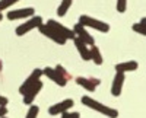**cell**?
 <instances>
[{
	"label": "cell",
	"instance_id": "28",
	"mask_svg": "<svg viewBox=\"0 0 146 118\" xmlns=\"http://www.w3.org/2000/svg\"><path fill=\"white\" fill-rule=\"evenodd\" d=\"M2 118H6V117H2Z\"/></svg>",
	"mask_w": 146,
	"mask_h": 118
},
{
	"label": "cell",
	"instance_id": "11",
	"mask_svg": "<svg viewBox=\"0 0 146 118\" xmlns=\"http://www.w3.org/2000/svg\"><path fill=\"white\" fill-rule=\"evenodd\" d=\"M124 73L121 72H115L114 80H113V86H111V95L113 96H120L121 95V90H123V85H124Z\"/></svg>",
	"mask_w": 146,
	"mask_h": 118
},
{
	"label": "cell",
	"instance_id": "24",
	"mask_svg": "<svg viewBox=\"0 0 146 118\" xmlns=\"http://www.w3.org/2000/svg\"><path fill=\"white\" fill-rule=\"evenodd\" d=\"M70 118H80L79 112H70Z\"/></svg>",
	"mask_w": 146,
	"mask_h": 118
},
{
	"label": "cell",
	"instance_id": "20",
	"mask_svg": "<svg viewBox=\"0 0 146 118\" xmlns=\"http://www.w3.org/2000/svg\"><path fill=\"white\" fill-rule=\"evenodd\" d=\"M18 2H19V0H0V12L7 9V7H10L12 5H15Z\"/></svg>",
	"mask_w": 146,
	"mask_h": 118
},
{
	"label": "cell",
	"instance_id": "27",
	"mask_svg": "<svg viewBox=\"0 0 146 118\" xmlns=\"http://www.w3.org/2000/svg\"><path fill=\"white\" fill-rule=\"evenodd\" d=\"M3 19V16H2V13H0V20H2Z\"/></svg>",
	"mask_w": 146,
	"mask_h": 118
},
{
	"label": "cell",
	"instance_id": "6",
	"mask_svg": "<svg viewBox=\"0 0 146 118\" xmlns=\"http://www.w3.org/2000/svg\"><path fill=\"white\" fill-rule=\"evenodd\" d=\"M47 25L48 26H51L58 35H62V37H64L66 40H73L76 37L75 35V32H73V29H69V28H66L64 25H62V23H58L57 20H54V19H50L47 22Z\"/></svg>",
	"mask_w": 146,
	"mask_h": 118
},
{
	"label": "cell",
	"instance_id": "13",
	"mask_svg": "<svg viewBox=\"0 0 146 118\" xmlns=\"http://www.w3.org/2000/svg\"><path fill=\"white\" fill-rule=\"evenodd\" d=\"M76 83L79 85V86H82V88H85L86 90H89V92H94L95 90V88L100 85V80L98 79H86V77H76Z\"/></svg>",
	"mask_w": 146,
	"mask_h": 118
},
{
	"label": "cell",
	"instance_id": "4",
	"mask_svg": "<svg viewBox=\"0 0 146 118\" xmlns=\"http://www.w3.org/2000/svg\"><path fill=\"white\" fill-rule=\"evenodd\" d=\"M42 23V18L41 16H31V19H28L25 23H22V25H19L16 28V35H19V37H22V35H25L27 32L38 28L40 25Z\"/></svg>",
	"mask_w": 146,
	"mask_h": 118
},
{
	"label": "cell",
	"instance_id": "5",
	"mask_svg": "<svg viewBox=\"0 0 146 118\" xmlns=\"http://www.w3.org/2000/svg\"><path fill=\"white\" fill-rule=\"evenodd\" d=\"M38 29H40V32L42 34V35H45L47 38H50V40H53L56 44H58V45H64L66 44V38L64 37H62V35H58L51 26H48L47 23H41V25L38 26Z\"/></svg>",
	"mask_w": 146,
	"mask_h": 118
},
{
	"label": "cell",
	"instance_id": "18",
	"mask_svg": "<svg viewBox=\"0 0 146 118\" xmlns=\"http://www.w3.org/2000/svg\"><path fill=\"white\" fill-rule=\"evenodd\" d=\"M131 29L135 31V32H137V34H140V35H145V37H146V25H145V23H142V22H139V23H135V25L131 26Z\"/></svg>",
	"mask_w": 146,
	"mask_h": 118
},
{
	"label": "cell",
	"instance_id": "25",
	"mask_svg": "<svg viewBox=\"0 0 146 118\" xmlns=\"http://www.w3.org/2000/svg\"><path fill=\"white\" fill-rule=\"evenodd\" d=\"M60 115H62V118H70V112H63V114H60Z\"/></svg>",
	"mask_w": 146,
	"mask_h": 118
},
{
	"label": "cell",
	"instance_id": "10",
	"mask_svg": "<svg viewBox=\"0 0 146 118\" xmlns=\"http://www.w3.org/2000/svg\"><path fill=\"white\" fill-rule=\"evenodd\" d=\"M73 105H75L73 99H64V101L58 102V103H56V105H51V107L48 108V114H50V115H60V114L69 111Z\"/></svg>",
	"mask_w": 146,
	"mask_h": 118
},
{
	"label": "cell",
	"instance_id": "8",
	"mask_svg": "<svg viewBox=\"0 0 146 118\" xmlns=\"http://www.w3.org/2000/svg\"><path fill=\"white\" fill-rule=\"evenodd\" d=\"M73 32H75L76 37H78L80 41H83L86 45H94V44H95L94 37H92V35H91L86 29H85V26L82 25V23H79V22H78L76 25L73 26Z\"/></svg>",
	"mask_w": 146,
	"mask_h": 118
},
{
	"label": "cell",
	"instance_id": "9",
	"mask_svg": "<svg viewBox=\"0 0 146 118\" xmlns=\"http://www.w3.org/2000/svg\"><path fill=\"white\" fill-rule=\"evenodd\" d=\"M35 13L34 7H23V9H16V10H10L7 12V19L9 20H16V19H25L31 18Z\"/></svg>",
	"mask_w": 146,
	"mask_h": 118
},
{
	"label": "cell",
	"instance_id": "14",
	"mask_svg": "<svg viewBox=\"0 0 146 118\" xmlns=\"http://www.w3.org/2000/svg\"><path fill=\"white\" fill-rule=\"evenodd\" d=\"M73 41H75V45H76V48H78L80 57H82V60H83V61H89V60H91V55H89V48H88V45L85 44L83 41H80L78 37L73 38Z\"/></svg>",
	"mask_w": 146,
	"mask_h": 118
},
{
	"label": "cell",
	"instance_id": "7",
	"mask_svg": "<svg viewBox=\"0 0 146 118\" xmlns=\"http://www.w3.org/2000/svg\"><path fill=\"white\" fill-rule=\"evenodd\" d=\"M41 76H42V70H41V69H35L34 72L28 76V79L22 83V86L19 88V93H21V95H25L27 90H28L29 88H32V86L36 83V82L40 80Z\"/></svg>",
	"mask_w": 146,
	"mask_h": 118
},
{
	"label": "cell",
	"instance_id": "17",
	"mask_svg": "<svg viewBox=\"0 0 146 118\" xmlns=\"http://www.w3.org/2000/svg\"><path fill=\"white\" fill-rule=\"evenodd\" d=\"M72 3H73V0H62V3H60V6L57 9V15L58 16H64L67 13V10L70 9Z\"/></svg>",
	"mask_w": 146,
	"mask_h": 118
},
{
	"label": "cell",
	"instance_id": "15",
	"mask_svg": "<svg viewBox=\"0 0 146 118\" xmlns=\"http://www.w3.org/2000/svg\"><path fill=\"white\" fill-rule=\"evenodd\" d=\"M139 67V63L135 60H130V61H124V63H118L115 64V72H121V73H127V72H135Z\"/></svg>",
	"mask_w": 146,
	"mask_h": 118
},
{
	"label": "cell",
	"instance_id": "21",
	"mask_svg": "<svg viewBox=\"0 0 146 118\" xmlns=\"http://www.w3.org/2000/svg\"><path fill=\"white\" fill-rule=\"evenodd\" d=\"M127 9V0H117V12L118 13H124Z\"/></svg>",
	"mask_w": 146,
	"mask_h": 118
},
{
	"label": "cell",
	"instance_id": "3",
	"mask_svg": "<svg viewBox=\"0 0 146 118\" xmlns=\"http://www.w3.org/2000/svg\"><path fill=\"white\" fill-rule=\"evenodd\" d=\"M79 23H82L83 26H89L92 29H96L100 32H108L110 31V25L102 20H98L95 18H91V16H86V15H82L79 18Z\"/></svg>",
	"mask_w": 146,
	"mask_h": 118
},
{
	"label": "cell",
	"instance_id": "2",
	"mask_svg": "<svg viewBox=\"0 0 146 118\" xmlns=\"http://www.w3.org/2000/svg\"><path fill=\"white\" fill-rule=\"evenodd\" d=\"M42 74H45L48 79H51L56 85L64 88L67 85V73L66 70L62 67V66H57L56 69H51V67H45L42 70Z\"/></svg>",
	"mask_w": 146,
	"mask_h": 118
},
{
	"label": "cell",
	"instance_id": "19",
	"mask_svg": "<svg viewBox=\"0 0 146 118\" xmlns=\"http://www.w3.org/2000/svg\"><path fill=\"white\" fill-rule=\"evenodd\" d=\"M38 112H40V108L36 107V105H31V108H29V111H28L25 118H36L38 117Z\"/></svg>",
	"mask_w": 146,
	"mask_h": 118
},
{
	"label": "cell",
	"instance_id": "26",
	"mask_svg": "<svg viewBox=\"0 0 146 118\" xmlns=\"http://www.w3.org/2000/svg\"><path fill=\"white\" fill-rule=\"evenodd\" d=\"M142 23H145V25H146V18H142V20H140Z\"/></svg>",
	"mask_w": 146,
	"mask_h": 118
},
{
	"label": "cell",
	"instance_id": "16",
	"mask_svg": "<svg viewBox=\"0 0 146 118\" xmlns=\"http://www.w3.org/2000/svg\"><path fill=\"white\" fill-rule=\"evenodd\" d=\"M89 55H91V60L96 64V66H101L102 64V55H101V51H100V48L96 47L95 44L94 45H91V48H89Z\"/></svg>",
	"mask_w": 146,
	"mask_h": 118
},
{
	"label": "cell",
	"instance_id": "1",
	"mask_svg": "<svg viewBox=\"0 0 146 118\" xmlns=\"http://www.w3.org/2000/svg\"><path fill=\"white\" fill-rule=\"evenodd\" d=\"M82 103L86 105V107L91 108V109H95V111H98V112L110 117V118H117L118 117V111L117 109L110 108V107H107V105H104V103H101L98 101H95L91 96H82Z\"/></svg>",
	"mask_w": 146,
	"mask_h": 118
},
{
	"label": "cell",
	"instance_id": "23",
	"mask_svg": "<svg viewBox=\"0 0 146 118\" xmlns=\"http://www.w3.org/2000/svg\"><path fill=\"white\" fill-rule=\"evenodd\" d=\"M6 114H7V108L6 107H0V118L5 117Z\"/></svg>",
	"mask_w": 146,
	"mask_h": 118
},
{
	"label": "cell",
	"instance_id": "12",
	"mask_svg": "<svg viewBox=\"0 0 146 118\" xmlns=\"http://www.w3.org/2000/svg\"><path fill=\"white\" fill-rule=\"evenodd\" d=\"M41 89H42V82L38 80L32 88H29V89L27 90L25 95H23V103H25V105H31V103L34 102V99L36 98V95L40 93Z\"/></svg>",
	"mask_w": 146,
	"mask_h": 118
},
{
	"label": "cell",
	"instance_id": "22",
	"mask_svg": "<svg viewBox=\"0 0 146 118\" xmlns=\"http://www.w3.org/2000/svg\"><path fill=\"white\" fill-rule=\"evenodd\" d=\"M9 103V99L6 96H2L0 95V107H6V105Z\"/></svg>",
	"mask_w": 146,
	"mask_h": 118
}]
</instances>
